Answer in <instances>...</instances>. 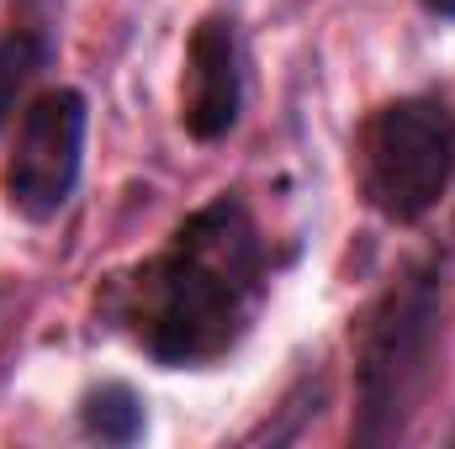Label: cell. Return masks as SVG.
Listing matches in <instances>:
<instances>
[{
	"instance_id": "52a82bcc",
	"label": "cell",
	"mask_w": 455,
	"mask_h": 449,
	"mask_svg": "<svg viewBox=\"0 0 455 449\" xmlns=\"http://www.w3.org/2000/svg\"><path fill=\"white\" fill-rule=\"evenodd\" d=\"M80 418H85V434H96V439H107V445H132V439H143V402H138L127 386H101V391H91L85 407H80Z\"/></svg>"
},
{
	"instance_id": "3957f363",
	"label": "cell",
	"mask_w": 455,
	"mask_h": 449,
	"mask_svg": "<svg viewBox=\"0 0 455 449\" xmlns=\"http://www.w3.org/2000/svg\"><path fill=\"white\" fill-rule=\"evenodd\" d=\"M455 180V112L435 96H403L365 122L360 191L387 223H424Z\"/></svg>"
},
{
	"instance_id": "277c9868",
	"label": "cell",
	"mask_w": 455,
	"mask_h": 449,
	"mask_svg": "<svg viewBox=\"0 0 455 449\" xmlns=\"http://www.w3.org/2000/svg\"><path fill=\"white\" fill-rule=\"evenodd\" d=\"M85 127H91V106L69 85L43 91L21 106L11 154H5V175H0L16 217L53 223L69 207L80 185V164H85Z\"/></svg>"
},
{
	"instance_id": "7a4b0ae2",
	"label": "cell",
	"mask_w": 455,
	"mask_h": 449,
	"mask_svg": "<svg viewBox=\"0 0 455 449\" xmlns=\"http://www.w3.org/2000/svg\"><path fill=\"white\" fill-rule=\"evenodd\" d=\"M435 338H440V275L413 270L360 323V349H355L360 445H387L408 429V413L435 370Z\"/></svg>"
},
{
	"instance_id": "ba28073f",
	"label": "cell",
	"mask_w": 455,
	"mask_h": 449,
	"mask_svg": "<svg viewBox=\"0 0 455 449\" xmlns=\"http://www.w3.org/2000/svg\"><path fill=\"white\" fill-rule=\"evenodd\" d=\"M419 5H424L435 21H455V0H419Z\"/></svg>"
},
{
	"instance_id": "5b68a950",
	"label": "cell",
	"mask_w": 455,
	"mask_h": 449,
	"mask_svg": "<svg viewBox=\"0 0 455 449\" xmlns=\"http://www.w3.org/2000/svg\"><path fill=\"white\" fill-rule=\"evenodd\" d=\"M243 106V69L233 21L207 16L186 43V85H180V122L196 143H218L233 132Z\"/></svg>"
},
{
	"instance_id": "8992f818",
	"label": "cell",
	"mask_w": 455,
	"mask_h": 449,
	"mask_svg": "<svg viewBox=\"0 0 455 449\" xmlns=\"http://www.w3.org/2000/svg\"><path fill=\"white\" fill-rule=\"evenodd\" d=\"M48 59H53V43H48V32H43V27L16 21V27H5V32H0V127L11 122L16 106H21L27 85L48 69Z\"/></svg>"
},
{
	"instance_id": "6da1fadb",
	"label": "cell",
	"mask_w": 455,
	"mask_h": 449,
	"mask_svg": "<svg viewBox=\"0 0 455 449\" xmlns=\"http://www.w3.org/2000/svg\"><path fill=\"white\" fill-rule=\"evenodd\" d=\"M265 286L270 254L249 207L238 196H218L175 227L154 259L138 264L122 318L148 359L196 370L238 349L265 302Z\"/></svg>"
}]
</instances>
